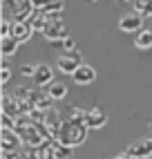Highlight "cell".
Wrapping results in <instances>:
<instances>
[{"instance_id":"4","label":"cell","mask_w":152,"mask_h":159,"mask_svg":"<svg viewBox=\"0 0 152 159\" xmlns=\"http://www.w3.org/2000/svg\"><path fill=\"white\" fill-rule=\"evenodd\" d=\"M72 81L76 83V85H90V83L96 81V70L92 65H81L72 74Z\"/></svg>"},{"instance_id":"11","label":"cell","mask_w":152,"mask_h":159,"mask_svg":"<svg viewBox=\"0 0 152 159\" xmlns=\"http://www.w3.org/2000/svg\"><path fill=\"white\" fill-rule=\"evenodd\" d=\"M20 43L11 36H0V52H2V56H14L18 52Z\"/></svg>"},{"instance_id":"1","label":"cell","mask_w":152,"mask_h":159,"mask_svg":"<svg viewBox=\"0 0 152 159\" xmlns=\"http://www.w3.org/2000/svg\"><path fill=\"white\" fill-rule=\"evenodd\" d=\"M85 132H87V125L85 123H76V121L63 123L60 132H58V141L65 143V146H69V148H74V146H78V143L85 141Z\"/></svg>"},{"instance_id":"20","label":"cell","mask_w":152,"mask_h":159,"mask_svg":"<svg viewBox=\"0 0 152 159\" xmlns=\"http://www.w3.org/2000/svg\"><path fill=\"white\" fill-rule=\"evenodd\" d=\"M116 159H132V157H130V155H127V152H125V155H118V157H116Z\"/></svg>"},{"instance_id":"3","label":"cell","mask_w":152,"mask_h":159,"mask_svg":"<svg viewBox=\"0 0 152 159\" xmlns=\"http://www.w3.org/2000/svg\"><path fill=\"white\" fill-rule=\"evenodd\" d=\"M118 29L130 34V31H141L143 29V16L132 11V14H125L121 20H118Z\"/></svg>"},{"instance_id":"12","label":"cell","mask_w":152,"mask_h":159,"mask_svg":"<svg viewBox=\"0 0 152 159\" xmlns=\"http://www.w3.org/2000/svg\"><path fill=\"white\" fill-rule=\"evenodd\" d=\"M47 97L54 99V101L65 99V97H67V85H63V83H58V81H51L47 85Z\"/></svg>"},{"instance_id":"5","label":"cell","mask_w":152,"mask_h":159,"mask_svg":"<svg viewBox=\"0 0 152 159\" xmlns=\"http://www.w3.org/2000/svg\"><path fill=\"white\" fill-rule=\"evenodd\" d=\"M85 125L87 128H92V130H99V128H103V125L107 123V114L101 110V108H94V110H90V112H85Z\"/></svg>"},{"instance_id":"9","label":"cell","mask_w":152,"mask_h":159,"mask_svg":"<svg viewBox=\"0 0 152 159\" xmlns=\"http://www.w3.org/2000/svg\"><path fill=\"white\" fill-rule=\"evenodd\" d=\"M81 65H83V63H78V58L72 56V54H63V56L58 58V70H60L63 74H69V76H72V74L78 70Z\"/></svg>"},{"instance_id":"13","label":"cell","mask_w":152,"mask_h":159,"mask_svg":"<svg viewBox=\"0 0 152 159\" xmlns=\"http://www.w3.org/2000/svg\"><path fill=\"white\" fill-rule=\"evenodd\" d=\"M134 45H136V49H150V47H152V29H141V31H136Z\"/></svg>"},{"instance_id":"17","label":"cell","mask_w":152,"mask_h":159,"mask_svg":"<svg viewBox=\"0 0 152 159\" xmlns=\"http://www.w3.org/2000/svg\"><path fill=\"white\" fill-rule=\"evenodd\" d=\"M20 72H23L25 76H34V72H36V65H25V67L20 70Z\"/></svg>"},{"instance_id":"8","label":"cell","mask_w":152,"mask_h":159,"mask_svg":"<svg viewBox=\"0 0 152 159\" xmlns=\"http://www.w3.org/2000/svg\"><path fill=\"white\" fill-rule=\"evenodd\" d=\"M31 81H36V85H49V83L54 81V72H51V67L45 65V63L36 65V72H34V76H31Z\"/></svg>"},{"instance_id":"18","label":"cell","mask_w":152,"mask_h":159,"mask_svg":"<svg viewBox=\"0 0 152 159\" xmlns=\"http://www.w3.org/2000/svg\"><path fill=\"white\" fill-rule=\"evenodd\" d=\"M63 47H65V49H74V40L65 38V40H63Z\"/></svg>"},{"instance_id":"7","label":"cell","mask_w":152,"mask_h":159,"mask_svg":"<svg viewBox=\"0 0 152 159\" xmlns=\"http://www.w3.org/2000/svg\"><path fill=\"white\" fill-rule=\"evenodd\" d=\"M11 38H16L20 45L27 43L29 36H31V27L27 23H23V20H16V23H11V34H9Z\"/></svg>"},{"instance_id":"6","label":"cell","mask_w":152,"mask_h":159,"mask_svg":"<svg viewBox=\"0 0 152 159\" xmlns=\"http://www.w3.org/2000/svg\"><path fill=\"white\" fill-rule=\"evenodd\" d=\"M127 155L132 159H141V157H152V139H141L134 146H130Z\"/></svg>"},{"instance_id":"21","label":"cell","mask_w":152,"mask_h":159,"mask_svg":"<svg viewBox=\"0 0 152 159\" xmlns=\"http://www.w3.org/2000/svg\"><path fill=\"white\" fill-rule=\"evenodd\" d=\"M18 2H20V0H18Z\"/></svg>"},{"instance_id":"19","label":"cell","mask_w":152,"mask_h":159,"mask_svg":"<svg viewBox=\"0 0 152 159\" xmlns=\"http://www.w3.org/2000/svg\"><path fill=\"white\" fill-rule=\"evenodd\" d=\"M2 159H18L16 152H2Z\"/></svg>"},{"instance_id":"14","label":"cell","mask_w":152,"mask_h":159,"mask_svg":"<svg viewBox=\"0 0 152 159\" xmlns=\"http://www.w3.org/2000/svg\"><path fill=\"white\" fill-rule=\"evenodd\" d=\"M132 5L136 14H141L143 18H152V0H132Z\"/></svg>"},{"instance_id":"16","label":"cell","mask_w":152,"mask_h":159,"mask_svg":"<svg viewBox=\"0 0 152 159\" xmlns=\"http://www.w3.org/2000/svg\"><path fill=\"white\" fill-rule=\"evenodd\" d=\"M0 79H2V83H7L9 79H11V70H9V65H7V63L2 65V72H0Z\"/></svg>"},{"instance_id":"2","label":"cell","mask_w":152,"mask_h":159,"mask_svg":"<svg viewBox=\"0 0 152 159\" xmlns=\"http://www.w3.org/2000/svg\"><path fill=\"white\" fill-rule=\"evenodd\" d=\"M42 34H45L49 40H56V43H60V40L67 38V29H65L63 20H54V18H49L47 25L42 27Z\"/></svg>"},{"instance_id":"15","label":"cell","mask_w":152,"mask_h":159,"mask_svg":"<svg viewBox=\"0 0 152 159\" xmlns=\"http://www.w3.org/2000/svg\"><path fill=\"white\" fill-rule=\"evenodd\" d=\"M69 155H72V148L65 146V143H60V146H56V148H51V157H54V159H67Z\"/></svg>"},{"instance_id":"10","label":"cell","mask_w":152,"mask_h":159,"mask_svg":"<svg viewBox=\"0 0 152 159\" xmlns=\"http://www.w3.org/2000/svg\"><path fill=\"white\" fill-rule=\"evenodd\" d=\"M20 146L18 134L11 132V128H2V152H16Z\"/></svg>"}]
</instances>
